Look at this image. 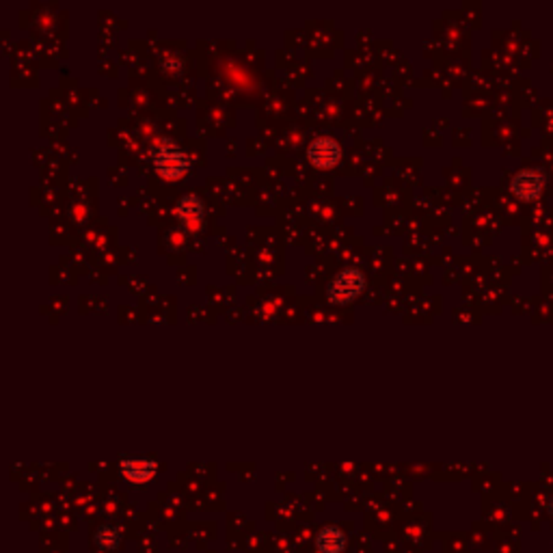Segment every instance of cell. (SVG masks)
Masks as SVG:
<instances>
[{
    "instance_id": "1",
    "label": "cell",
    "mask_w": 553,
    "mask_h": 553,
    "mask_svg": "<svg viewBox=\"0 0 553 553\" xmlns=\"http://www.w3.org/2000/svg\"><path fill=\"white\" fill-rule=\"evenodd\" d=\"M154 169L164 180H180L190 169V158L171 141H162L154 149Z\"/></svg>"
},
{
    "instance_id": "2",
    "label": "cell",
    "mask_w": 553,
    "mask_h": 553,
    "mask_svg": "<svg viewBox=\"0 0 553 553\" xmlns=\"http://www.w3.org/2000/svg\"><path fill=\"white\" fill-rule=\"evenodd\" d=\"M363 288H365L363 272L359 268H346L331 281L328 299L338 305H344V303H350L353 299H357L363 292Z\"/></svg>"
},
{
    "instance_id": "3",
    "label": "cell",
    "mask_w": 553,
    "mask_h": 553,
    "mask_svg": "<svg viewBox=\"0 0 553 553\" xmlns=\"http://www.w3.org/2000/svg\"><path fill=\"white\" fill-rule=\"evenodd\" d=\"M307 158L318 169H331L335 167L342 158V147L335 139L331 136H318L307 147Z\"/></svg>"
},
{
    "instance_id": "4",
    "label": "cell",
    "mask_w": 553,
    "mask_h": 553,
    "mask_svg": "<svg viewBox=\"0 0 553 553\" xmlns=\"http://www.w3.org/2000/svg\"><path fill=\"white\" fill-rule=\"evenodd\" d=\"M203 214H205V205L197 195H184L178 201V216L190 232H197L201 227Z\"/></svg>"
},
{
    "instance_id": "5",
    "label": "cell",
    "mask_w": 553,
    "mask_h": 553,
    "mask_svg": "<svg viewBox=\"0 0 553 553\" xmlns=\"http://www.w3.org/2000/svg\"><path fill=\"white\" fill-rule=\"evenodd\" d=\"M316 547L320 553H342L346 547V536L340 527L326 525L316 536Z\"/></svg>"
},
{
    "instance_id": "6",
    "label": "cell",
    "mask_w": 553,
    "mask_h": 553,
    "mask_svg": "<svg viewBox=\"0 0 553 553\" xmlns=\"http://www.w3.org/2000/svg\"><path fill=\"white\" fill-rule=\"evenodd\" d=\"M119 467H122V473L130 482H136V484H143L156 476V463L145 461V458H128V461H122Z\"/></svg>"
},
{
    "instance_id": "7",
    "label": "cell",
    "mask_w": 553,
    "mask_h": 553,
    "mask_svg": "<svg viewBox=\"0 0 553 553\" xmlns=\"http://www.w3.org/2000/svg\"><path fill=\"white\" fill-rule=\"evenodd\" d=\"M512 190L523 199H532L540 190V178L534 171H523L512 180Z\"/></svg>"
},
{
    "instance_id": "8",
    "label": "cell",
    "mask_w": 553,
    "mask_h": 553,
    "mask_svg": "<svg viewBox=\"0 0 553 553\" xmlns=\"http://www.w3.org/2000/svg\"><path fill=\"white\" fill-rule=\"evenodd\" d=\"M93 540H95V544L100 549L113 551V549H117V544L122 540V534H119V530L115 525H102V527H97Z\"/></svg>"
}]
</instances>
